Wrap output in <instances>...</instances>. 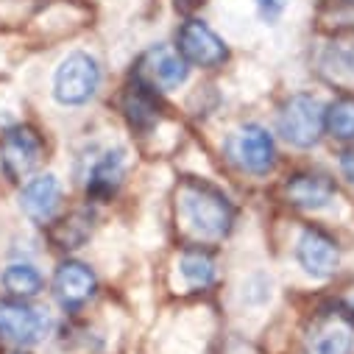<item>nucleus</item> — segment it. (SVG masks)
Listing matches in <instances>:
<instances>
[{
    "mask_svg": "<svg viewBox=\"0 0 354 354\" xmlns=\"http://www.w3.org/2000/svg\"><path fill=\"white\" fill-rule=\"evenodd\" d=\"M288 198L301 209H321L335 198V182L321 173H301L288 182Z\"/></svg>",
    "mask_w": 354,
    "mask_h": 354,
    "instance_id": "obj_12",
    "label": "nucleus"
},
{
    "mask_svg": "<svg viewBox=\"0 0 354 354\" xmlns=\"http://www.w3.org/2000/svg\"><path fill=\"white\" fill-rule=\"evenodd\" d=\"M324 126L337 140H354V95H343L326 106Z\"/></svg>",
    "mask_w": 354,
    "mask_h": 354,
    "instance_id": "obj_17",
    "label": "nucleus"
},
{
    "mask_svg": "<svg viewBox=\"0 0 354 354\" xmlns=\"http://www.w3.org/2000/svg\"><path fill=\"white\" fill-rule=\"evenodd\" d=\"M340 170H343V176H346V179L354 185V148L343 153V159H340Z\"/></svg>",
    "mask_w": 354,
    "mask_h": 354,
    "instance_id": "obj_21",
    "label": "nucleus"
},
{
    "mask_svg": "<svg viewBox=\"0 0 354 354\" xmlns=\"http://www.w3.org/2000/svg\"><path fill=\"white\" fill-rule=\"evenodd\" d=\"M126 115H129L131 126H140V129H145L156 120V101L151 95V86L142 84L140 78L134 81V86L126 95Z\"/></svg>",
    "mask_w": 354,
    "mask_h": 354,
    "instance_id": "obj_16",
    "label": "nucleus"
},
{
    "mask_svg": "<svg viewBox=\"0 0 354 354\" xmlns=\"http://www.w3.org/2000/svg\"><path fill=\"white\" fill-rule=\"evenodd\" d=\"M123 170H126V151L123 148H115V151H106L93 173H90V185H86V193H90L93 198H109L120 182H123Z\"/></svg>",
    "mask_w": 354,
    "mask_h": 354,
    "instance_id": "obj_13",
    "label": "nucleus"
},
{
    "mask_svg": "<svg viewBox=\"0 0 354 354\" xmlns=\"http://www.w3.org/2000/svg\"><path fill=\"white\" fill-rule=\"evenodd\" d=\"M179 207L187 226L207 240H221L234 226V207L218 187L207 182H187L179 190Z\"/></svg>",
    "mask_w": 354,
    "mask_h": 354,
    "instance_id": "obj_1",
    "label": "nucleus"
},
{
    "mask_svg": "<svg viewBox=\"0 0 354 354\" xmlns=\"http://www.w3.org/2000/svg\"><path fill=\"white\" fill-rule=\"evenodd\" d=\"M101 86V67L90 53H70L53 73V98L62 106L86 104Z\"/></svg>",
    "mask_w": 354,
    "mask_h": 354,
    "instance_id": "obj_2",
    "label": "nucleus"
},
{
    "mask_svg": "<svg viewBox=\"0 0 354 354\" xmlns=\"http://www.w3.org/2000/svg\"><path fill=\"white\" fill-rule=\"evenodd\" d=\"M42 285H45L42 274L34 268V265H28V262H15V265H9V268L3 271V288L15 299H23V301L34 299L42 290Z\"/></svg>",
    "mask_w": 354,
    "mask_h": 354,
    "instance_id": "obj_15",
    "label": "nucleus"
},
{
    "mask_svg": "<svg viewBox=\"0 0 354 354\" xmlns=\"http://www.w3.org/2000/svg\"><path fill=\"white\" fill-rule=\"evenodd\" d=\"M59 204H62V185L50 173L26 182L20 193V207L34 223H50L59 212Z\"/></svg>",
    "mask_w": 354,
    "mask_h": 354,
    "instance_id": "obj_10",
    "label": "nucleus"
},
{
    "mask_svg": "<svg viewBox=\"0 0 354 354\" xmlns=\"http://www.w3.org/2000/svg\"><path fill=\"white\" fill-rule=\"evenodd\" d=\"M190 75L187 62L182 59V53L167 45H156L151 48L142 62H140V73L137 78L142 84H148L151 90H176L179 84H185Z\"/></svg>",
    "mask_w": 354,
    "mask_h": 354,
    "instance_id": "obj_8",
    "label": "nucleus"
},
{
    "mask_svg": "<svg viewBox=\"0 0 354 354\" xmlns=\"http://www.w3.org/2000/svg\"><path fill=\"white\" fill-rule=\"evenodd\" d=\"M45 332H48V318L37 307L26 304L23 299L0 304V340L3 343L26 348L39 343Z\"/></svg>",
    "mask_w": 354,
    "mask_h": 354,
    "instance_id": "obj_7",
    "label": "nucleus"
},
{
    "mask_svg": "<svg viewBox=\"0 0 354 354\" xmlns=\"http://www.w3.org/2000/svg\"><path fill=\"white\" fill-rule=\"evenodd\" d=\"M354 351V329L346 321H321L310 335L307 354H351Z\"/></svg>",
    "mask_w": 354,
    "mask_h": 354,
    "instance_id": "obj_14",
    "label": "nucleus"
},
{
    "mask_svg": "<svg viewBox=\"0 0 354 354\" xmlns=\"http://www.w3.org/2000/svg\"><path fill=\"white\" fill-rule=\"evenodd\" d=\"M296 254H299L301 268L315 279L332 277L337 271V262H340V251H337L335 240L321 229H304L299 237Z\"/></svg>",
    "mask_w": 354,
    "mask_h": 354,
    "instance_id": "obj_9",
    "label": "nucleus"
},
{
    "mask_svg": "<svg viewBox=\"0 0 354 354\" xmlns=\"http://www.w3.org/2000/svg\"><path fill=\"white\" fill-rule=\"evenodd\" d=\"M179 268L190 288H207L215 279V262L207 251H187L179 262Z\"/></svg>",
    "mask_w": 354,
    "mask_h": 354,
    "instance_id": "obj_18",
    "label": "nucleus"
},
{
    "mask_svg": "<svg viewBox=\"0 0 354 354\" xmlns=\"http://www.w3.org/2000/svg\"><path fill=\"white\" fill-rule=\"evenodd\" d=\"M53 288H56V299L64 307H81L84 301H90L95 296L98 279L90 271V265H84V262H62L56 277H53Z\"/></svg>",
    "mask_w": 354,
    "mask_h": 354,
    "instance_id": "obj_11",
    "label": "nucleus"
},
{
    "mask_svg": "<svg viewBox=\"0 0 354 354\" xmlns=\"http://www.w3.org/2000/svg\"><path fill=\"white\" fill-rule=\"evenodd\" d=\"M42 140L34 129L28 126H12L3 131V140H0V162H3V170L9 179L23 182L37 170V165L42 162Z\"/></svg>",
    "mask_w": 354,
    "mask_h": 354,
    "instance_id": "obj_5",
    "label": "nucleus"
},
{
    "mask_svg": "<svg viewBox=\"0 0 354 354\" xmlns=\"http://www.w3.org/2000/svg\"><path fill=\"white\" fill-rule=\"evenodd\" d=\"M226 153L240 170L257 173V176L268 173L277 162L274 137L268 134V129H262L257 123H248V126H240L237 131H232L226 140Z\"/></svg>",
    "mask_w": 354,
    "mask_h": 354,
    "instance_id": "obj_4",
    "label": "nucleus"
},
{
    "mask_svg": "<svg viewBox=\"0 0 354 354\" xmlns=\"http://www.w3.org/2000/svg\"><path fill=\"white\" fill-rule=\"evenodd\" d=\"M176 50L182 53L187 64H196V67H218L229 56L226 42L201 20H187L179 28V34H176Z\"/></svg>",
    "mask_w": 354,
    "mask_h": 354,
    "instance_id": "obj_6",
    "label": "nucleus"
},
{
    "mask_svg": "<svg viewBox=\"0 0 354 354\" xmlns=\"http://www.w3.org/2000/svg\"><path fill=\"white\" fill-rule=\"evenodd\" d=\"M324 67L335 75V78H348L354 81V39H343V42H332L326 56H324Z\"/></svg>",
    "mask_w": 354,
    "mask_h": 354,
    "instance_id": "obj_19",
    "label": "nucleus"
},
{
    "mask_svg": "<svg viewBox=\"0 0 354 354\" xmlns=\"http://www.w3.org/2000/svg\"><path fill=\"white\" fill-rule=\"evenodd\" d=\"M324 104L313 95H293L279 112V134L296 148H313L324 134Z\"/></svg>",
    "mask_w": 354,
    "mask_h": 354,
    "instance_id": "obj_3",
    "label": "nucleus"
},
{
    "mask_svg": "<svg viewBox=\"0 0 354 354\" xmlns=\"http://www.w3.org/2000/svg\"><path fill=\"white\" fill-rule=\"evenodd\" d=\"M259 9H262V15L268 17V20H274L285 9V0H259Z\"/></svg>",
    "mask_w": 354,
    "mask_h": 354,
    "instance_id": "obj_20",
    "label": "nucleus"
}]
</instances>
